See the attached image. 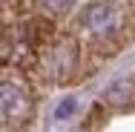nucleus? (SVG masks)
I'll return each mask as SVG.
<instances>
[{
	"instance_id": "nucleus-2",
	"label": "nucleus",
	"mask_w": 135,
	"mask_h": 132,
	"mask_svg": "<svg viewBox=\"0 0 135 132\" xmlns=\"http://www.w3.org/2000/svg\"><path fill=\"white\" fill-rule=\"evenodd\" d=\"M78 66H81V46L75 37H57L46 46L43 52V69L46 75L57 83H66L78 75Z\"/></svg>"
},
{
	"instance_id": "nucleus-7",
	"label": "nucleus",
	"mask_w": 135,
	"mask_h": 132,
	"mask_svg": "<svg viewBox=\"0 0 135 132\" xmlns=\"http://www.w3.org/2000/svg\"><path fill=\"white\" fill-rule=\"evenodd\" d=\"M132 6H135V0H132Z\"/></svg>"
},
{
	"instance_id": "nucleus-1",
	"label": "nucleus",
	"mask_w": 135,
	"mask_h": 132,
	"mask_svg": "<svg viewBox=\"0 0 135 132\" xmlns=\"http://www.w3.org/2000/svg\"><path fill=\"white\" fill-rule=\"evenodd\" d=\"M124 26H127V14L118 0H95V3L83 6L78 14V29L101 43L115 40L124 32Z\"/></svg>"
},
{
	"instance_id": "nucleus-3",
	"label": "nucleus",
	"mask_w": 135,
	"mask_h": 132,
	"mask_svg": "<svg viewBox=\"0 0 135 132\" xmlns=\"http://www.w3.org/2000/svg\"><path fill=\"white\" fill-rule=\"evenodd\" d=\"M32 112H35V104L26 86H20L17 80H0V124L6 126L26 124Z\"/></svg>"
},
{
	"instance_id": "nucleus-4",
	"label": "nucleus",
	"mask_w": 135,
	"mask_h": 132,
	"mask_svg": "<svg viewBox=\"0 0 135 132\" xmlns=\"http://www.w3.org/2000/svg\"><path fill=\"white\" fill-rule=\"evenodd\" d=\"M107 104L109 106H132L135 104V80L129 78H124V80H118V83H112L107 89Z\"/></svg>"
},
{
	"instance_id": "nucleus-6",
	"label": "nucleus",
	"mask_w": 135,
	"mask_h": 132,
	"mask_svg": "<svg viewBox=\"0 0 135 132\" xmlns=\"http://www.w3.org/2000/svg\"><path fill=\"white\" fill-rule=\"evenodd\" d=\"M3 46H6V40H3V29H0V49H3Z\"/></svg>"
},
{
	"instance_id": "nucleus-5",
	"label": "nucleus",
	"mask_w": 135,
	"mask_h": 132,
	"mask_svg": "<svg viewBox=\"0 0 135 132\" xmlns=\"http://www.w3.org/2000/svg\"><path fill=\"white\" fill-rule=\"evenodd\" d=\"M43 9H49L52 14H60V12H69L75 6V0H40Z\"/></svg>"
}]
</instances>
